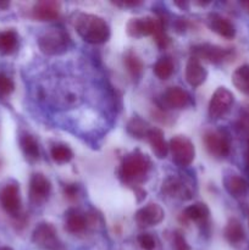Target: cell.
I'll list each match as a JSON object with an SVG mask.
<instances>
[{
	"label": "cell",
	"instance_id": "277c9868",
	"mask_svg": "<svg viewBox=\"0 0 249 250\" xmlns=\"http://www.w3.org/2000/svg\"><path fill=\"white\" fill-rule=\"evenodd\" d=\"M168 150L171 151L172 160L181 167H187L195 158L194 144L190 139L183 136H176L168 142Z\"/></svg>",
	"mask_w": 249,
	"mask_h": 250
},
{
	"label": "cell",
	"instance_id": "9a60e30c",
	"mask_svg": "<svg viewBox=\"0 0 249 250\" xmlns=\"http://www.w3.org/2000/svg\"><path fill=\"white\" fill-rule=\"evenodd\" d=\"M164 103L171 109H185L192 103L190 95L187 90L181 87H170L164 94Z\"/></svg>",
	"mask_w": 249,
	"mask_h": 250
},
{
	"label": "cell",
	"instance_id": "83f0119b",
	"mask_svg": "<svg viewBox=\"0 0 249 250\" xmlns=\"http://www.w3.org/2000/svg\"><path fill=\"white\" fill-rule=\"evenodd\" d=\"M149 126L145 121H143L139 117H133L131 121L127 125V131L131 136L136 137V138L142 139L143 137H146L149 132Z\"/></svg>",
	"mask_w": 249,
	"mask_h": 250
},
{
	"label": "cell",
	"instance_id": "6da1fadb",
	"mask_svg": "<svg viewBox=\"0 0 249 250\" xmlns=\"http://www.w3.org/2000/svg\"><path fill=\"white\" fill-rule=\"evenodd\" d=\"M75 28L83 41L90 44H103L109 41L110 27L102 17L81 12L76 16Z\"/></svg>",
	"mask_w": 249,
	"mask_h": 250
},
{
	"label": "cell",
	"instance_id": "7c38bea8",
	"mask_svg": "<svg viewBox=\"0 0 249 250\" xmlns=\"http://www.w3.org/2000/svg\"><path fill=\"white\" fill-rule=\"evenodd\" d=\"M192 49L194 58H197L198 60L203 59V60L211 63L222 62L231 55L229 50L219 45H212V44H200V45L194 46Z\"/></svg>",
	"mask_w": 249,
	"mask_h": 250
},
{
	"label": "cell",
	"instance_id": "e0dca14e",
	"mask_svg": "<svg viewBox=\"0 0 249 250\" xmlns=\"http://www.w3.org/2000/svg\"><path fill=\"white\" fill-rule=\"evenodd\" d=\"M208 24L212 32L226 39H232L236 36V28L233 23L219 14H210L208 17Z\"/></svg>",
	"mask_w": 249,
	"mask_h": 250
},
{
	"label": "cell",
	"instance_id": "52a82bcc",
	"mask_svg": "<svg viewBox=\"0 0 249 250\" xmlns=\"http://www.w3.org/2000/svg\"><path fill=\"white\" fill-rule=\"evenodd\" d=\"M234 97L227 88L219 87L212 94L209 102V116L212 120L221 119L233 105Z\"/></svg>",
	"mask_w": 249,
	"mask_h": 250
},
{
	"label": "cell",
	"instance_id": "d6986e66",
	"mask_svg": "<svg viewBox=\"0 0 249 250\" xmlns=\"http://www.w3.org/2000/svg\"><path fill=\"white\" fill-rule=\"evenodd\" d=\"M88 226V219L80 210L72 209L66 214L65 229L72 234H80L85 231Z\"/></svg>",
	"mask_w": 249,
	"mask_h": 250
},
{
	"label": "cell",
	"instance_id": "d6a6232c",
	"mask_svg": "<svg viewBox=\"0 0 249 250\" xmlns=\"http://www.w3.org/2000/svg\"><path fill=\"white\" fill-rule=\"evenodd\" d=\"M63 192H65L66 197L70 198V199H75V198L77 197V187L73 185L66 186L65 189H63Z\"/></svg>",
	"mask_w": 249,
	"mask_h": 250
},
{
	"label": "cell",
	"instance_id": "4dcf8cb0",
	"mask_svg": "<svg viewBox=\"0 0 249 250\" xmlns=\"http://www.w3.org/2000/svg\"><path fill=\"white\" fill-rule=\"evenodd\" d=\"M138 244L143 250H154L156 247L155 238L149 233H143L138 237Z\"/></svg>",
	"mask_w": 249,
	"mask_h": 250
},
{
	"label": "cell",
	"instance_id": "3957f363",
	"mask_svg": "<svg viewBox=\"0 0 249 250\" xmlns=\"http://www.w3.org/2000/svg\"><path fill=\"white\" fill-rule=\"evenodd\" d=\"M68 36L60 28H49L38 38V46L45 55H58L67 49Z\"/></svg>",
	"mask_w": 249,
	"mask_h": 250
},
{
	"label": "cell",
	"instance_id": "9c48e42d",
	"mask_svg": "<svg viewBox=\"0 0 249 250\" xmlns=\"http://www.w3.org/2000/svg\"><path fill=\"white\" fill-rule=\"evenodd\" d=\"M163 26V20L153 17H136L127 22V33L133 38H141L145 36H154L158 28Z\"/></svg>",
	"mask_w": 249,
	"mask_h": 250
},
{
	"label": "cell",
	"instance_id": "4316f807",
	"mask_svg": "<svg viewBox=\"0 0 249 250\" xmlns=\"http://www.w3.org/2000/svg\"><path fill=\"white\" fill-rule=\"evenodd\" d=\"M50 155L55 163L66 164L70 163L73 158V153L67 146L65 144H55L50 149Z\"/></svg>",
	"mask_w": 249,
	"mask_h": 250
},
{
	"label": "cell",
	"instance_id": "f1b7e54d",
	"mask_svg": "<svg viewBox=\"0 0 249 250\" xmlns=\"http://www.w3.org/2000/svg\"><path fill=\"white\" fill-rule=\"evenodd\" d=\"M124 65H126L127 70L129 71L132 76L134 77H138L139 75L143 71V62H142L141 59L136 55L132 51H128V53L124 55Z\"/></svg>",
	"mask_w": 249,
	"mask_h": 250
},
{
	"label": "cell",
	"instance_id": "ac0fdd59",
	"mask_svg": "<svg viewBox=\"0 0 249 250\" xmlns=\"http://www.w3.org/2000/svg\"><path fill=\"white\" fill-rule=\"evenodd\" d=\"M146 139L156 158L165 159L168 153V144L166 143L164 132L159 128H150L146 134Z\"/></svg>",
	"mask_w": 249,
	"mask_h": 250
},
{
	"label": "cell",
	"instance_id": "603a6c76",
	"mask_svg": "<svg viewBox=\"0 0 249 250\" xmlns=\"http://www.w3.org/2000/svg\"><path fill=\"white\" fill-rule=\"evenodd\" d=\"M20 146L27 159L34 161L39 159V146L32 134L23 133L20 137Z\"/></svg>",
	"mask_w": 249,
	"mask_h": 250
},
{
	"label": "cell",
	"instance_id": "836d02e7",
	"mask_svg": "<svg viewBox=\"0 0 249 250\" xmlns=\"http://www.w3.org/2000/svg\"><path fill=\"white\" fill-rule=\"evenodd\" d=\"M9 6H10L9 1H1V0H0V10H6Z\"/></svg>",
	"mask_w": 249,
	"mask_h": 250
},
{
	"label": "cell",
	"instance_id": "e575fe53",
	"mask_svg": "<svg viewBox=\"0 0 249 250\" xmlns=\"http://www.w3.org/2000/svg\"><path fill=\"white\" fill-rule=\"evenodd\" d=\"M0 250H14V249L10 248V247H0Z\"/></svg>",
	"mask_w": 249,
	"mask_h": 250
},
{
	"label": "cell",
	"instance_id": "44dd1931",
	"mask_svg": "<svg viewBox=\"0 0 249 250\" xmlns=\"http://www.w3.org/2000/svg\"><path fill=\"white\" fill-rule=\"evenodd\" d=\"M224 234L227 242L233 244V246L242 243L244 241V237H246L243 226H242V224L237 219L228 220V222L226 224V227H225Z\"/></svg>",
	"mask_w": 249,
	"mask_h": 250
},
{
	"label": "cell",
	"instance_id": "8992f818",
	"mask_svg": "<svg viewBox=\"0 0 249 250\" xmlns=\"http://www.w3.org/2000/svg\"><path fill=\"white\" fill-rule=\"evenodd\" d=\"M0 205L11 216H17L21 211V193L19 183L7 182L0 189Z\"/></svg>",
	"mask_w": 249,
	"mask_h": 250
},
{
	"label": "cell",
	"instance_id": "7a4b0ae2",
	"mask_svg": "<svg viewBox=\"0 0 249 250\" xmlns=\"http://www.w3.org/2000/svg\"><path fill=\"white\" fill-rule=\"evenodd\" d=\"M151 161L145 154L133 151L128 154L120 166V177L126 185L139 187L148 177Z\"/></svg>",
	"mask_w": 249,
	"mask_h": 250
},
{
	"label": "cell",
	"instance_id": "1f68e13d",
	"mask_svg": "<svg viewBox=\"0 0 249 250\" xmlns=\"http://www.w3.org/2000/svg\"><path fill=\"white\" fill-rule=\"evenodd\" d=\"M173 250H192L181 231H176L173 234Z\"/></svg>",
	"mask_w": 249,
	"mask_h": 250
},
{
	"label": "cell",
	"instance_id": "cb8c5ba5",
	"mask_svg": "<svg viewBox=\"0 0 249 250\" xmlns=\"http://www.w3.org/2000/svg\"><path fill=\"white\" fill-rule=\"evenodd\" d=\"M19 45V36L12 29L0 32V53L10 55L16 50Z\"/></svg>",
	"mask_w": 249,
	"mask_h": 250
},
{
	"label": "cell",
	"instance_id": "ba28073f",
	"mask_svg": "<svg viewBox=\"0 0 249 250\" xmlns=\"http://www.w3.org/2000/svg\"><path fill=\"white\" fill-rule=\"evenodd\" d=\"M204 144L208 153L215 158H226L231 150L229 138L220 131H208L204 134Z\"/></svg>",
	"mask_w": 249,
	"mask_h": 250
},
{
	"label": "cell",
	"instance_id": "ffe728a7",
	"mask_svg": "<svg viewBox=\"0 0 249 250\" xmlns=\"http://www.w3.org/2000/svg\"><path fill=\"white\" fill-rule=\"evenodd\" d=\"M224 186L227 192L233 197H243L248 189V185L239 175L228 173L224 177Z\"/></svg>",
	"mask_w": 249,
	"mask_h": 250
},
{
	"label": "cell",
	"instance_id": "2e32d148",
	"mask_svg": "<svg viewBox=\"0 0 249 250\" xmlns=\"http://www.w3.org/2000/svg\"><path fill=\"white\" fill-rule=\"evenodd\" d=\"M208 77V71L194 56H190L186 65V80L192 87H199L205 82Z\"/></svg>",
	"mask_w": 249,
	"mask_h": 250
},
{
	"label": "cell",
	"instance_id": "d590c367",
	"mask_svg": "<svg viewBox=\"0 0 249 250\" xmlns=\"http://www.w3.org/2000/svg\"><path fill=\"white\" fill-rule=\"evenodd\" d=\"M247 7H248V9H249V1L247 2Z\"/></svg>",
	"mask_w": 249,
	"mask_h": 250
},
{
	"label": "cell",
	"instance_id": "7402d4cb",
	"mask_svg": "<svg viewBox=\"0 0 249 250\" xmlns=\"http://www.w3.org/2000/svg\"><path fill=\"white\" fill-rule=\"evenodd\" d=\"M232 83L239 92L249 97V65H242L234 70Z\"/></svg>",
	"mask_w": 249,
	"mask_h": 250
},
{
	"label": "cell",
	"instance_id": "5b68a950",
	"mask_svg": "<svg viewBox=\"0 0 249 250\" xmlns=\"http://www.w3.org/2000/svg\"><path fill=\"white\" fill-rule=\"evenodd\" d=\"M32 242L43 250H65L56 229L49 222H42L34 229Z\"/></svg>",
	"mask_w": 249,
	"mask_h": 250
},
{
	"label": "cell",
	"instance_id": "4fadbf2b",
	"mask_svg": "<svg viewBox=\"0 0 249 250\" xmlns=\"http://www.w3.org/2000/svg\"><path fill=\"white\" fill-rule=\"evenodd\" d=\"M161 192L165 195L171 198H180V199L188 200L192 198L193 192L190 189V186H188L181 178L175 177V176H171L167 177L163 182L161 186Z\"/></svg>",
	"mask_w": 249,
	"mask_h": 250
},
{
	"label": "cell",
	"instance_id": "f546056e",
	"mask_svg": "<svg viewBox=\"0 0 249 250\" xmlns=\"http://www.w3.org/2000/svg\"><path fill=\"white\" fill-rule=\"evenodd\" d=\"M15 84L11 78L6 76L5 73L0 72V94L9 95L14 92Z\"/></svg>",
	"mask_w": 249,
	"mask_h": 250
},
{
	"label": "cell",
	"instance_id": "5bb4252c",
	"mask_svg": "<svg viewBox=\"0 0 249 250\" xmlns=\"http://www.w3.org/2000/svg\"><path fill=\"white\" fill-rule=\"evenodd\" d=\"M60 2L44 0L34 5L32 9V16L38 21H54L60 16Z\"/></svg>",
	"mask_w": 249,
	"mask_h": 250
},
{
	"label": "cell",
	"instance_id": "30bf717a",
	"mask_svg": "<svg viewBox=\"0 0 249 250\" xmlns=\"http://www.w3.org/2000/svg\"><path fill=\"white\" fill-rule=\"evenodd\" d=\"M51 192V183L43 173H33L29 180V200L33 204H43Z\"/></svg>",
	"mask_w": 249,
	"mask_h": 250
},
{
	"label": "cell",
	"instance_id": "d4e9b609",
	"mask_svg": "<svg viewBox=\"0 0 249 250\" xmlns=\"http://www.w3.org/2000/svg\"><path fill=\"white\" fill-rule=\"evenodd\" d=\"M183 215H185L186 219L190 220V221L204 222L209 217L210 210L204 203H195V204L186 208Z\"/></svg>",
	"mask_w": 249,
	"mask_h": 250
},
{
	"label": "cell",
	"instance_id": "8fae6325",
	"mask_svg": "<svg viewBox=\"0 0 249 250\" xmlns=\"http://www.w3.org/2000/svg\"><path fill=\"white\" fill-rule=\"evenodd\" d=\"M164 216L165 212L160 205L156 203H149L136 212L134 220L139 227H151L160 224L164 220Z\"/></svg>",
	"mask_w": 249,
	"mask_h": 250
},
{
	"label": "cell",
	"instance_id": "484cf974",
	"mask_svg": "<svg viewBox=\"0 0 249 250\" xmlns=\"http://www.w3.org/2000/svg\"><path fill=\"white\" fill-rule=\"evenodd\" d=\"M153 70L156 77L160 78V80H167L172 76L173 71H175V63H173L172 59L165 56V58H161L156 61Z\"/></svg>",
	"mask_w": 249,
	"mask_h": 250
}]
</instances>
